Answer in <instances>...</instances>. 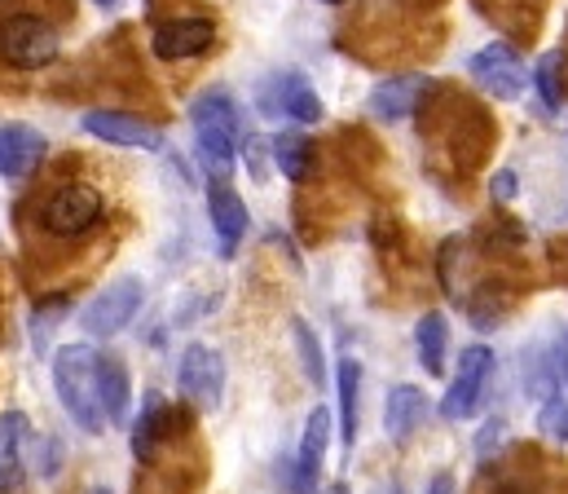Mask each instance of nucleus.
<instances>
[{
	"instance_id": "f257e3e1",
	"label": "nucleus",
	"mask_w": 568,
	"mask_h": 494,
	"mask_svg": "<svg viewBox=\"0 0 568 494\" xmlns=\"http://www.w3.org/2000/svg\"><path fill=\"white\" fill-rule=\"evenodd\" d=\"M190 124H194V142H199V160L207 172H216L221 181L230 177V168L239 160L243 147V111L225 89H207L190 102Z\"/></svg>"
},
{
	"instance_id": "f03ea898",
	"label": "nucleus",
	"mask_w": 568,
	"mask_h": 494,
	"mask_svg": "<svg viewBox=\"0 0 568 494\" xmlns=\"http://www.w3.org/2000/svg\"><path fill=\"white\" fill-rule=\"evenodd\" d=\"M98 357L102 353L93 344H62L53 353V389H58V402L80 424V433H89V437H98L106 429L102 397H98Z\"/></svg>"
},
{
	"instance_id": "7ed1b4c3",
	"label": "nucleus",
	"mask_w": 568,
	"mask_h": 494,
	"mask_svg": "<svg viewBox=\"0 0 568 494\" xmlns=\"http://www.w3.org/2000/svg\"><path fill=\"white\" fill-rule=\"evenodd\" d=\"M62 53L58 27L40 13H9L0 22V58L13 71H44Z\"/></svg>"
},
{
	"instance_id": "20e7f679",
	"label": "nucleus",
	"mask_w": 568,
	"mask_h": 494,
	"mask_svg": "<svg viewBox=\"0 0 568 494\" xmlns=\"http://www.w3.org/2000/svg\"><path fill=\"white\" fill-rule=\"evenodd\" d=\"M102 212H106V199H102L98 185H89V181H62V185L44 199L40 225H44V234H53V239H80V234H89V230L102 221Z\"/></svg>"
},
{
	"instance_id": "39448f33",
	"label": "nucleus",
	"mask_w": 568,
	"mask_h": 494,
	"mask_svg": "<svg viewBox=\"0 0 568 494\" xmlns=\"http://www.w3.org/2000/svg\"><path fill=\"white\" fill-rule=\"evenodd\" d=\"M142 301H145V283L138 274H124V279L106 283V288L80 310V327L89 331V335H120V331L138 319Z\"/></svg>"
},
{
	"instance_id": "423d86ee",
	"label": "nucleus",
	"mask_w": 568,
	"mask_h": 494,
	"mask_svg": "<svg viewBox=\"0 0 568 494\" xmlns=\"http://www.w3.org/2000/svg\"><path fill=\"white\" fill-rule=\"evenodd\" d=\"M176 389H181V397H190L203 411L221 406V393H225V357L212 344H199V340L185 344L181 357H176Z\"/></svg>"
},
{
	"instance_id": "0eeeda50",
	"label": "nucleus",
	"mask_w": 568,
	"mask_h": 494,
	"mask_svg": "<svg viewBox=\"0 0 568 494\" xmlns=\"http://www.w3.org/2000/svg\"><path fill=\"white\" fill-rule=\"evenodd\" d=\"M489 375H494V349L467 344V349L458 353V375H454L449 393L440 397V415H445V420H467V415L480 406Z\"/></svg>"
},
{
	"instance_id": "6e6552de",
	"label": "nucleus",
	"mask_w": 568,
	"mask_h": 494,
	"mask_svg": "<svg viewBox=\"0 0 568 494\" xmlns=\"http://www.w3.org/2000/svg\"><path fill=\"white\" fill-rule=\"evenodd\" d=\"M467 67H471V80H476L485 93L503 98V102L520 98L525 84H529V71H525V62L516 58L511 44H485Z\"/></svg>"
},
{
	"instance_id": "1a4fd4ad",
	"label": "nucleus",
	"mask_w": 568,
	"mask_h": 494,
	"mask_svg": "<svg viewBox=\"0 0 568 494\" xmlns=\"http://www.w3.org/2000/svg\"><path fill=\"white\" fill-rule=\"evenodd\" d=\"M212 40H216V22L212 18H172V22L154 27L150 49L163 62H185V58H199L203 49H212Z\"/></svg>"
},
{
	"instance_id": "9d476101",
	"label": "nucleus",
	"mask_w": 568,
	"mask_h": 494,
	"mask_svg": "<svg viewBox=\"0 0 568 494\" xmlns=\"http://www.w3.org/2000/svg\"><path fill=\"white\" fill-rule=\"evenodd\" d=\"M84 133H93L98 142H111V147H129V151H159L163 147V133L150 120L129 115V111H89Z\"/></svg>"
},
{
	"instance_id": "9b49d317",
	"label": "nucleus",
	"mask_w": 568,
	"mask_h": 494,
	"mask_svg": "<svg viewBox=\"0 0 568 494\" xmlns=\"http://www.w3.org/2000/svg\"><path fill=\"white\" fill-rule=\"evenodd\" d=\"M326 442H331V415L317 406L304 420L300 455L291 464V494H317V473H322V460H326Z\"/></svg>"
},
{
	"instance_id": "f8f14e48",
	"label": "nucleus",
	"mask_w": 568,
	"mask_h": 494,
	"mask_svg": "<svg viewBox=\"0 0 568 494\" xmlns=\"http://www.w3.org/2000/svg\"><path fill=\"white\" fill-rule=\"evenodd\" d=\"M44 151H49L44 133H36L31 124H0V177L4 181L31 177L44 160Z\"/></svg>"
},
{
	"instance_id": "ddd939ff",
	"label": "nucleus",
	"mask_w": 568,
	"mask_h": 494,
	"mask_svg": "<svg viewBox=\"0 0 568 494\" xmlns=\"http://www.w3.org/2000/svg\"><path fill=\"white\" fill-rule=\"evenodd\" d=\"M207 212H212V230H216V239H221V252L234 256L239 239L247 234V203L239 199L234 185H225V181L216 177V181L207 185Z\"/></svg>"
},
{
	"instance_id": "4468645a",
	"label": "nucleus",
	"mask_w": 568,
	"mask_h": 494,
	"mask_svg": "<svg viewBox=\"0 0 568 494\" xmlns=\"http://www.w3.org/2000/svg\"><path fill=\"white\" fill-rule=\"evenodd\" d=\"M261 102H265V111L291 115L295 124H317V120H322V98H317L313 84H308L304 75H295V71L274 75V93H265Z\"/></svg>"
},
{
	"instance_id": "2eb2a0df",
	"label": "nucleus",
	"mask_w": 568,
	"mask_h": 494,
	"mask_svg": "<svg viewBox=\"0 0 568 494\" xmlns=\"http://www.w3.org/2000/svg\"><path fill=\"white\" fill-rule=\"evenodd\" d=\"M27 446H31V420L22 411H0V494L22 482Z\"/></svg>"
},
{
	"instance_id": "dca6fc26",
	"label": "nucleus",
	"mask_w": 568,
	"mask_h": 494,
	"mask_svg": "<svg viewBox=\"0 0 568 494\" xmlns=\"http://www.w3.org/2000/svg\"><path fill=\"white\" fill-rule=\"evenodd\" d=\"M427 93V75H393L384 84H375L371 93V115L384 120V124H397L406 115H415L419 98Z\"/></svg>"
},
{
	"instance_id": "f3484780",
	"label": "nucleus",
	"mask_w": 568,
	"mask_h": 494,
	"mask_svg": "<svg viewBox=\"0 0 568 494\" xmlns=\"http://www.w3.org/2000/svg\"><path fill=\"white\" fill-rule=\"evenodd\" d=\"M98 397H102L106 424H124V420H129L133 380H129L124 357H115V353H102V357H98Z\"/></svg>"
},
{
	"instance_id": "a211bd4d",
	"label": "nucleus",
	"mask_w": 568,
	"mask_h": 494,
	"mask_svg": "<svg viewBox=\"0 0 568 494\" xmlns=\"http://www.w3.org/2000/svg\"><path fill=\"white\" fill-rule=\"evenodd\" d=\"M424 415H427V402L415 384H397L388 393V402H384V429H388L393 442H410L415 429L424 424Z\"/></svg>"
},
{
	"instance_id": "6ab92c4d",
	"label": "nucleus",
	"mask_w": 568,
	"mask_h": 494,
	"mask_svg": "<svg viewBox=\"0 0 568 494\" xmlns=\"http://www.w3.org/2000/svg\"><path fill=\"white\" fill-rule=\"evenodd\" d=\"M339 437L344 446L357 442V415H362V362L344 357L339 362Z\"/></svg>"
},
{
	"instance_id": "aec40b11",
	"label": "nucleus",
	"mask_w": 568,
	"mask_h": 494,
	"mask_svg": "<svg viewBox=\"0 0 568 494\" xmlns=\"http://www.w3.org/2000/svg\"><path fill=\"white\" fill-rule=\"evenodd\" d=\"M445 344H449V327L432 310V314L419 319V327H415V349H419V362L427 366V375H445Z\"/></svg>"
},
{
	"instance_id": "412c9836",
	"label": "nucleus",
	"mask_w": 568,
	"mask_h": 494,
	"mask_svg": "<svg viewBox=\"0 0 568 494\" xmlns=\"http://www.w3.org/2000/svg\"><path fill=\"white\" fill-rule=\"evenodd\" d=\"M274 160L283 168V177L304 181V172L313 164V147H308V138H300V133H278V138H274Z\"/></svg>"
},
{
	"instance_id": "4be33fe9",
	"label": "nucleus",
	"mask_w": 568,
	"mask_h": 494,
	"mask_svg": "<svg viewBox=\"0 0 568 494\" xmlns=\"http://www.w3.org/2000/svg\"><path fill=\"white\" fill-rule=\"evenodd\" d=\"M291 340H295V349H300V362H304V375L322 389V380H326V362H322V344H317V335L308 331L304 319H291Z\"/></svg>"
},
{
	"instance_id": "5701e85b",
	"label": "nucleus",
	"mask_w": 568,
	"mask_h": 494,
	"mask_svg": "<svg viewBox=\"0 0 568 494\" xmlns=\"http://www.w3.org/2000/svg\"><path fill=\"white\" fill-rule=\"evenodd\" d=\"M534 84H538V93H542V107H547V111H560V107H565V84H560V53H547V58L538 62V71H534Z\"/></svg>"
},
{
	"instance_id": "b1692460",
	"label": "nucleus",
	"mask_w": 568,
	"mask_h": 494,
	"mask_svg": "<svg viewBox=\"0 0 568 494\" xmlns=\"http://www.w3.org/2000/svg\"><path fill=\"white\" fill-rule=\"evenodd\" d=\"M542 433H551L556 442H568V397H551L542 406Z\"/></svg>"
},
{
	"instance_id": "393cba45",
	"label": "nucleus",
	"mask_w": 568,
	"mask_h": 494,
	"mask_svg": "<svg viewBox=\"0 0 568 494\" xmlns=\"http://www.w3.org/2000/svg\"><path fill=\"white\" fill-rule=\"evenodd\" d=\"M503 433H507V424H503V420H489V424L480 429V437H476V455H480V460H489V451H498V446H503Z\"/></svg>"
},
{
	"instance_id": "a878e982",
	"label": "nucleus",
	"mask_w": 568,
	"mask_h": 494,
	"mask_svg": "<svg viewBox=\"0 0 568 494\" xmlns=\"http://www.w3.org/2000/svg\"><path fill=\"white\" fill-rule=\"evenodd\" d=\"M551 366H556V380L568 384V327L556 335V349H551Z\"/></svg>"
},
{
	"instance_id": "bb28decb",
	"label": "nucleus",
	"mask_w": 568,
	"mask_h": 494,
	"mask_svg": "<svg viewBox=\"0 0 568 494\" xmlns=\"http://www.w3.org/2000/svg\"><path fill=\"white\" fill-rule=\"evenodd\" d=\"M494 194L507 203V199H516V172L511 168H503V172H494Z\"/></svg>"
},
{
	"instance_id": "cd10ccee",
	"label": "nucleus",
	"mask_w": 568,
	"mask_h": 494,
	"mask_svg": "<svg viewBox=\"0 0 568 494\" xmlns=\"http://www.w3.org/2000/svg\"><path fill=\"white\" fill-rule=\"evenodd\" d=\"M427 494H458L454 491V477H449V473H436L432 486H427Z\"/></svg>"
},
{
	"instance_id": "c85d7f7f",
	"label": "nucleus",
	"mask_w": 568,
	"mask_h": 494,
	"mask_svg": "<svg viewBox=\"0 0 568 494\" xmlns=\"http://www.w3.org/2000/svg\"><path fill=\"white\" fill-rule=\"evenodd\" d=\"M326 494H348V486H331Z\"/></svg>"
},
{
	"instance_id": "c756f323",
	"label": "nucleus",
	"mask_w": 568,
	"mask_h": 494,
	"mask_svg": "<svg viewBox=\"0 0 568 494\" xmlns=\"http://www.w3.org/2000/svg\"><path fill=\"white\" fill-rule=\"evenodd\" d=\"M89 494H111V491H106V486H93V491H89Z\"/></svg>"
},
{
	"instance_id": "7c9ffc66",
	"label": "nucleus",
	"mask_w": 568,
	"mask_h": 494,
	"mask_svg": "<svg viewBox=\"0 0 568 494\" xmlns=\"http://www.w3.org/2000/svg\"><path fill=\"white\" fill-rule=\"evenodd\" d=\"M93 4H115V0H93Z\"/></svg>"
},
{
	"instance_id": "2f4dec72",
	"label": "nucleus",
	"mask_w": 568,
	"mask_h": 494,
	"mask_svg": "<svg viewBox=\"0 0 568 494\" xmlns=\"http://www.w3.org/2000/svg\"><path fill=\"white\" fill-rule=\"evenodd\" d=\"M322 4H339V0H322Z\"/></svg>"
}]
</instances>
